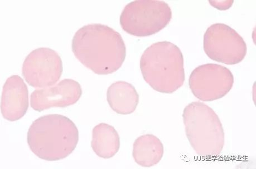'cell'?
I'll return each mask as SVG.
<instances>
[{
  "instance_id": "6da1fadb",
  "label": "cell",
  "mask_w": 256,
  "mask_h": 169,
  "mask_svg": "<svg viewBox=\"0 0 256 169\" xmlns=\"http://www.w3.org/2000/svg\"><path fill=\"white\" fill-rule=\"evenodd\" d=\"M72 49L82 64L98 75L118 71L126 56L120 33L101 23H90L78 29L72 39Z\"/></svg>"
},
{
  "instance_id": "7a4b0ae2",
  "label": "cell",
  "mask_w": 256,
  "mask_h": 169,
  "mask_svg": "<svg viewBox=\"0 0 256 169\" xmlns=\"http://www.w3.org/2000/svg\"><path fill=\"white\" fill-rule=\"evenodd\" d=\"M79 141V132L72 121L60 114L42 116L33 122L27 134L32 152L42 160L58 161L68 157Z\"/></svg>"
},
{
  "instance_id": "3957f363",
  "label": "cell",
  "mask_w": 256,
  "mask_h": 169,
  "mask_svg": "<svg viewBox=\"0 0 256 169\" xmlns=\"http://www.w3.org/2000/svg\"><path fill=\"white\" fill-rule=\"evenodd\" d=\"M140 69L146 83L162 93H173L185 81L182 52L171 42H158L148 47L140 60Z\"/></svg>"
},
{
  "instance_id": "277c9868",
  "label": "cell",
  "mask_w": 256,
  "mask_h": 169,
  "mask_svg": "<svg viewBox=\"0 0 256 169\" xmlns=\"http://www.w3.org/2000/svg\"><path fill=\"white\" fill-rule=\"evenodd\" d=\"M182 118L188 141L198 155L204 158L219 156L224 146V133L214 111L196 101L186 106Z\"/></svg>"
},
{
  "instance_id": "5b68a950",
  "label": "cell",
  "mask_w": 256,
  "mask_h": 169,
  "mask_svg": "<svg viewBox=\"0 0 256 169\" xmlns=\"http://www.w3.org/2000/svg\"><path fill=\"white\" fill-rule=\"evenodd\" d=\"M172 18L170 6L162 1L137 0L125 6L120 22L124 30L132 35L146 37L165 28Z\"/></svg>"
},
{
  "instance_id": "8992f818",
  "label": "cell",
  "mask_w": 256,
  "mask_h": 169,
  "mask_svg": "<svg viewBox=\"0 0 256 169\" xmlns=\"http://www.w3.org/2000/svg\"><path fill=\"white\" fill-rule=\"evenodd\" d=\"M204 50L210 59L226 65L242 61L248 47L239 33L224 23H215L208 28L204 35Z\"/></svg>"
},
{
  "instance_id": "52a82bcc",
  "label": "cell",
  "mask_w": 256,
  "mask_h": 169,
  "mask_svg": "<svg viewBox=\"0 0 256 169\" xmlns=\"http://www.w3.org/2000/svg\"><path fill=\"white\" fill-rule=\"evenodd\" d=\"M234 76L226 67L216 64L198 66L189 80L190 89L196 98L212 101L224 98L234 86Z\"/></svg>"
},
{
  "instance_id": "ba28073f",
  "label": "cell",
  "mask_w": 256,
  "mask_h": 169,
  "mask_svg": "<svg viewBox=\"0 0 256 169\" xmlns=\"http://www.w3.org/2000/svg\"><path fill=\"white\" fill-rule=\"evenodd\" d=\"M62 70L58 53L49 47H40L26 57L22 71L28 84L43 89L54 85L60 79Z\"/></svg>"
},
{
  "instance_id": "9c48e42d",
  "label": "cell",
  "mask_w": 256,
  "mask_h": 169,
  "mask_svg": "<svg viewBox=\"0 0 256 169\" xmlns=\"http://www.w3.org/2000/svg\"><path fill=\"white\" fill-rule=\"evenodd\" d=\"M82 95V87L73 79H64L56 85L32 92V108L41 112L52 108H66L76 104Z\"/></svg>"
},
{
  "instance_id": "30bf717a",
  "label": "cell",
  "mask_w": 256,
  "mask_h": 169,
  "mask_svg": "<svg viewBox=\"0 0 256 169\" xmlns=\"http://www.w3.org/2000/svg\"><path fill=\"white\" fill-rule=\"evenodd\" d=\"M28 108V90L24 80L18 75H12L3 86L1 112L3 117L15 122L24 117Z\"/></svg>"
},
{
  "instance_id": "8fae6325",
  "label": "cell",
  "mask_w": 256,
  "mask_h": 169,
  "mask_svg": "<svg viewBox=\"0 0 256 169\" xmlns=\"http://www.w3.org/2000/svg\"><path fill=\"white\" fill-rule=\"evenodd\" d=\"M107 100L116 113L128 115L134 113L139 101V95L134 87L128 82H115L109 87Z\"/></svg>"
},
{
  "instance_id": "7c38bea8",
  "label": "cell",
  "mask_w": 256,
  "mask_h": 169,
  "mask_svg": "<svg viewBox=\"0 0 256 169\" xmlns=\"http://www.w3.org/2000/svg\"><path fill=\"white\" fill-rule=\"evenodd\" d=\"M164 155L160 140L152 134L140 136L134 141L132 156L135 162L143 167H152L160 162Z\"/></svg>"
},
{
  "instance_id": "4fadbf2b",
  "label": "cell",
  "mask_w": 256,
  "mask_h": 169,
  "mask_svg": "<svg viewBox=\"0 0 256 169\" xmlns=\"http://www.w3.org/2000/svg\"><path fill=\"white\" fill-rule=\"evenodd\" d=\"M91 147L96 155L104 159L114 157L119 151V135L111 125L100 123L94 128Z\"/></svg>"
},
{
  "instance_id": "5bb4252c",
  "label": "cell",
  "mask_w": 256,
  "mask_h": 169,
  "mask_svg": "<svg viewBox=\"0 0 256 169\" xmlns=\"http://www.w3.org/2000/svg\"><path fill=\"white\" fill-rule=\"evenodd\" d=\"M234 1H210V3L212 6L218 8L219 9H227L229 8Z\"/></svg>"
}]
</instances>
